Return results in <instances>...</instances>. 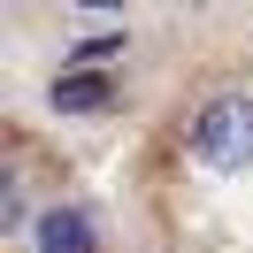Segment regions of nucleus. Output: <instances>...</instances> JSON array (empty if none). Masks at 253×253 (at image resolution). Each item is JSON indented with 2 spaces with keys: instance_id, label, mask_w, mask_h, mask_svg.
Masks as SVG:
<instances>
[{
  "instance_id": "f257e3e1",
  "label": "nucleus",
  "mask_w": 253,
  "mask_h": 253,
  "mask_svg": "<svg viewBox=\"0 0 253 253\" xmlns=\"http://www.w3.org/2000/svg\"><path fill=\"white\" fill-rule=\"evenodd\" d=\"M200 154L215 169H246L253 161V100H215L200 115Z\"/></svg>"
},
{
  "instance_id": "f03ea898",
  "label": "nucleus",
  "mask_w": 253,
  "mask_h": 253,
  "mask_svg": "<svg viewBox=\"0 0 253 253\" xmlns=\"http://www.w3.org/2000/svg\"><path fill=\"white\" fill-rule=\"evenodd\" d=\"M39 246L46 253H92V222L77 207H54V215H39Z\"/></svg>"
},
{
  "instance_id": "7ed1b4c3",
  "label": "nucleus",
  "mask_w": 253,
  "mask_h": 253,
  "mask_svg": "<svg viewBox=\"0 0 253 253\" xmlns=\"http://www.w3.org/2000/svg\"><path fill=\"white\" fill-rule=\"evenodd\" d=\"M54 108L92 115V108H108V84H100V77H62V84H54Z\"/></svg>"
}]
</instances>
